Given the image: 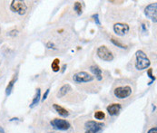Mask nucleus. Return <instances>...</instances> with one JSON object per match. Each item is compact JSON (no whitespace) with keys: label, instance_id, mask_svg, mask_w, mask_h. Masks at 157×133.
<instances>
[{"label":"nucleus","instance_id":"20e7f679","mask_svg":"<svg viewBox=\"0 0 157 133\" xmlns=\"http://www.w3.org/2000/svg\"><path fill=\"white\" fill-rule=\"evenodd\" d=\"M94 80V76L86 72H79L73 75V81L76 83H91Z\"/></svg>","mask_w":157,"mask_h":133},{"label":"nucleus","instance_id":"1a4fd4ad","mask_svg":"<svg viewBox=\"0 0 157 133\" xmlns=\"http://www.w3.org/2000/svg\"><path fill=\"white\" fill-rule=\"evenodd\" d=\"M113 28H114V32L117 35L124 36L129 32V30H130V26L125 23H116L114 25Z\"/></svg>","mask_w":157,"mask_h":133},{"label":"nucleus","instance_id":"f03ea898","mask_svg":"<svg viewBox=\"0 0 157 133\" xmlns=\"http://www.w3.org/2000/svg\"><path fill=\"white\" fill-rule=\"evenodd\" d=\"M9 9L14 14L23 16L26 14L28 8H27L25 1H21V0H13V1L10 2Z\"/></svg>","mask_w":157,"mask_h":133},{"label":"nucleus","instance_id":"6ab92c4d","mask_svg":"<svg viewBox=\"0 0 157 133\" xmlns=\"http://www.w3.org/2000/svg\"><path fill=\"white\" fill-rule=\"evenodd\" d=\"M111 42L113 43L114 45L117 46V47H119L121 49H127V46L125 44H123L122 43H120L118 40H116L115 38H111Z\"/></svg>","mask_w":157,"mask_h":133},{"label":"nucleus","instance_id":"423d86ee","mask_svg":"<svg viewBox=\"0 0 157 133\" xmlns=\"http://www.w3.org/2000/svg\"><path fill=\"white\" fill-rule=\"evenodd\" d=\"M133 90L129 85H125V86H119V87H116L114 91V96L118 98V99H126L132 94Z\"/></svg>","mask_w":157,"mask_h":133},{"label":"nucleus","instance_id":"0eeeda50","mask_svg":"<svg viewBox=\"0 0 157 133\" xmlns=\"http://www.w3.org/2000/svg\"><path fill=\"white\" fill-rule=\"evenodd\" d=\"M50 124L54 130H63V131L69 130L71 127L69 122L65 121V119H54L50 121Z\"/></svg>","mask_w":157,"mask_h":133},{"label":"nucleus","instance_id":"6e6552de","mask_svg":"<svg viewBox=\"0 0 157 133\" xmlns=\"http://www.w3.org/2000/svg\"><path fill=\"white\" fill-rule=\"evenodd\" d=\"M145 15L152 20L154 23L157 22V3H152L146 5L145 8Z\"/></svg>","mask_w":157,"mask_h":133},{"label":"nucleus","instance_id":"b1692460","mask_svg":"<svg viewBox=\"0 0 157 133\" xmlns=\"http://www.w3.org/2000/svg\"><path fill=\"white\" fill-rule=\"evenodd\" d=\"M17 33H18L17 30H12V31L9 32V35H11V36H16V35H17Z\"/></svg>","mask_w":157,"mask_h":133},{"label":"nucleus","instance_id":"4be33fe9","mask_svg":"<svg viewBox=\"0 0 157 133\" xmlns=\"http://www.w3.org/2000/svg\"><path fill=\"white\" fill-rule=\"evenodd\" d=\"M46 47L48 48V49H56V45H54V43H52V42H48L46 44Z\"/></svg>","mask_w":157,"mask_h":133},{"label":"nucleus","instance_id":"aec40b11","mask_svg":"<svg viewBox=\"0 0 157 133\" xmlns=\"http://www.w3.org/2000/svg\"><path fill=\"white\" fill-rule=\"evenodd\" d=\"M147 74H148V76H149V78L151 79V81H150L149 83H148V85H151L154 81H155V76L153 74V69H148V71H147Z\"/></svg>","mask_w":157,"mask_h":133},{"label":"nucleus","instance_id":"2eb2a0df","mask_svg":"<svg viewBox=\"0 0 157 133\" xmlns=\"http://www.w3.org/2000/svg\"><path fill=\"white\" fill-rule=\"evenodd\" d=\"M16 82H17V77H14L11 81L8 83V86H6V96H9L11 94L13 88H14V85H15Z\"/></svg>","mask_w":157,"mask_h":133},{"label":"nucleus","instance_id":"dca6fc26","mask_svg":"<svg viewBox=\"0 0 157 133\" xmlns=\"http://www.w3.org/2000/svg\"><path fill=\"white\" fill-rule=\"evenodd\" d=\"M60 60L58 58H56L54 59V61L52 62V64H51V68L53 70V72H57L60 71Z\"/></svg>","mask_w":157,"mask_h":133},{"label":"nucleus","instance_id":"cd10ccee","mask_svg":"<svg viewBox=\"0 0 157 133\" xmlns=\"http://www.w3.org/2000/svg\"><path fill=\"white\" fill-rule=\"evenodd\" d=\"M0 64H1V63H0Z\"/></svg>","mask_w":157,"mask_h":133},{"label":"nucleus","instance_id":"393cba45","mask_svg":"<svg viewBox=\"0 0 157 133\" xmlns=\"http://www.w3.org/2000/svg\"><path fill=\"white\" fill-rule=\"evenodd\" d=\"M147 133H157V128L156 127H154V128H151L148 131Z\"/></svg>","mask_w":157,"mask_h":133},{"label":"nucleus","instance_id":"a211bd4d","mask_svg":"<svg viewBox=\"0 0 157 133\" xmlns=\"http://www.w3.org/2000/svg\"><path fill=\"white\" fill-rule=\"evenodd\" d=\"M74 11L76 12V14L78 16H81L82 13H83V9H82V5L78 1L74 4Z\"/></svg>","mask_w":157,"mask_h":133},{"label":"nucleus","instance_id":"bb28decb","mask_svg":"<svg viewBox=\"0 0 157 133\" xmlns=\"http://www.w3.org/2000/svg\"><path fill=\"white\" fill-rule=\"evenodd\" d=\"M65 68H66V64H65L64 66H63V72H65Z\"/></svg>","mask_w":157,"mask_h":133},{"label":"nucleus","instance_id":"f8f14e48","mask_svg":"<svg viewBox=\"0 0 157 133\" xmlns=\"http://www.w3.org/2000/svg\"><path fill=\"white\" fill-rule=\"evenodd\" d=\"M90 71L93 72V74L95 75L96 79L98 81H102L103 80V72H102V69L97 65H92L90 66Z\"/></svg>","mask_w":157,"mask_h":133},{"label":"nucleus","instance_id":"4468645a","mask_svg":"<svg viewBox=\"0 0 157 133\" xmlns=\"http://www.w3.org/2000/svg\"><path fill=\"white\" fill-rule=\"evenodd\" d=\"M40 98H41V90H40V88H38V89L36 90V95H35V97H34L33 101H32V102H31V104H30V108H31V109L34 108V107H36V106L39 103Z\"/></svg>","mask_w":157,"mask_h":133},{"label":"nucleus","instance_id":"9d476101","mask_svg":"<svg viewBox=\"0 0 157 133\" xmlns=\"http://www.w3.org/2000/svg\"><path fill=\"white\" fill-rule=\"evenodd\" d=\"M106 110H107V112L110 116H115L121 111L122 106H121L120 103H113V104L108 105Z\"/></svg>","mask_w":157,"mask_h":133},{"label":"nucleus","instance_id":"9b49d317","mask_svg":"<svg viewBox=\"0 0 157 133\" xmlns=\"http://www.w3.org/2000/svg\"><path fill=\"white\" fill-rule=\"evenodd\" d=\"M53 108H54V110H56L60 116L65 117V118L69 116V111H68L67 110H65L64 107H62V106L59 105V104H56V103L53 104Z\"/></svg>","mask_w":157,"mask_h":133},{"label":"nucleus","instance_id":"412c9836","mask_svg":"<svg viewBox=\"0 0 157 133\" xmlns=\"http://www.w3.org/2000/svg\"><path fill=\"white\" fill-rule=\"evenodd\" d=\"M92 17L94 18L95 24H96L97 25H101V22H100V20H99V16H98V14H94V15H93Z\"/></svg>","mask_w":157,"mask_h":133},{"label":"nucleus","instance_id":"7ed1b4c3","mask_svg":"<svg viewBox=\"0 0 157 133\" xmlns=\"http://www.w3.org/2000/svg\"><path fill=\"white\" fill-rule=\"evenodd\" d=\"M96 55L101 60H103V61H105V62H112L114 59L113 53L105 45L99 46L96 50Z\"/></svg>","mask_w":157,"mask_h":133},{"label":"nucleus","instance_id":"ddd939ff","mask_svg":"<svg viewBox=\"0 0 157 133\" xmlns=\"http://www.w3.org/2000/svg\"><path fill=\"white\" fill-rule=\"evenodd\" d=\"M72 91V87L70 86V84H64L62 87H61L59 89V91H58V93H57V97L58 98H63L64 96H65L68 92H70Z\"/></svg>","mask_w":157,"mask_h":133},{"label":"nucleus","instance_id":"f3484780","mask_svg":"<svg viewBox=\"0 0 157 133\" xmlns=\"http://www.w3.org/2000/svg\"><path fill=\"white\" fill-rule=\"evenodd\" d=\"M94 119H98V121H103V119H105V113L103 110H97L94 112Z\"/></svg>","mask_w":157,"mask_h":133},{"label":"nucleus","instance_id":"a878e982","mask_svg":"<svg viewBox=\"0 0 157 133\" xmlns=\"http://www.w3.org/2000/svg\"><path fill=\"white\" fill-rule=\"evenodd\" d=\"M0 133H5V130H4L3 127H1V126H0Z\"/></svg>","mask_w":157,"mask_h":133},{"label":"nucleus","instance_id":"5701e85b","mask_svg":"<svg viewBox=\"0 0 157 133\" xmlns=\"http://www.w3.org/2000/svg\"><path fill=\"white\" fill-rule=\"evenodd\" d=\"M49 91H50V89L48 88V89L45 91V93H44V96H43V98H42V101H45V100H46L47 96H48V94H49Z\"/></svg>","mask_w":157,"mask_h":133},{"label":"nucleus","instance_id":"39448f33","mask_svg":"<svg viewBox=\"0 0 157 133\" xmlns=\"http://www.w3.org/2000/svg\"><path fill=\"white\" fill-rule=\"evenodd\" d=\"M85 127L86 129L85 133H99L105 127V124L100 121H88L85 122Z\"/></svg>","mask_w":157,"mask_h":133},{"label":"nucleus","instance_id":"f257e3e1","mask_svg":"<svg viewBox=\"0 0 157 133\" xmlns=\"http://www.w3.org/2000/svg\"><path fill=\"white\" fill-rule=\"evenodd\" d=\"M135 68L138 71L145 70L150 67L151 61L145 55V53L142 50H138L135 53Z\"/></svg>","mask_w":157,"mask_h":133}]
</instances>
